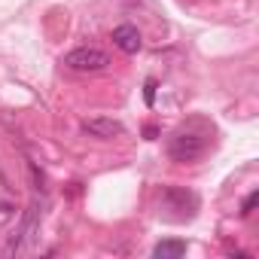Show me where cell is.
Returning <instances> with one entry per match:
<instances>
[{"instance_id": "6da1fadb", "label": "cell", "mask_w": 259, "mask_h": 259, "mask_svg": "<svg viewBox=\"0 0 259 259\" xmlns=\"http://www.w3.org/2000/svg\"><path fill=\"white\" fill-rule=\"evenodd\" d=\"M61 64L76 70V73H98L110 64V55L104 49H95V46H79V49H70L61 58Z\"/></svg>"}, {"instance_id": "7a4b0ae2", "label": "cell", "mask_w": 259, "mask_h": 259, "mask_svg": "<svg viewBox=\"0 0 259 259\" xmlns=\"http://www.w3.org/2000/svg\"><path fill=\"white\" fill-rule=\"evenodd\" d=\"M204 138L201 135H195V132H177L171 141H168V156L174 159V162H180V165H186V162H195V159H201L204 156Z\"/></svg>"}, {"instance_id": "3957f363", "label": "cell", "mask_w": 259, "mask_h": 259, "mask_svg": "<svg viewBox=\"0 0 259 259\" xmlns=\"http://www.w3.org/2000/svg\"><path fill=\"white\" fill-rule=\"evenodd\" d=\"M162 201H165V207L180 210V213H177L180 220H186V217H192V213L198 210V195L189 192V189H180V186H168L165 195H162Z\"/></svg>"}, {"instance_id": "277c9868", "label": "cell", "mask_w": 259, "mask_h": 259, "mask_svg": "<svg viewBox=\"0 0 259 259\" xmlns=\"http://www.w3.org/2000/svg\"><path fill=\"white\" fill-rule=\"evenodd\" d=\"M113 46L122 49L125 55H135V52H141L144 37H141V31L135 25H116L113 28Z\"/></svg>"}, {"instance_id": "5b68a950", "label": "cell", "mask_w": 259, "mask_h": 259, "mask_svg": "<svg viewBox=\"0 0 259 259\" xmlns=\"http://www.w3.org/2000/svg\"><path fill=\"white\" fill-rule=\"evenodd\" d=\"M82 132H85V135H92V138L110 141V138H119V135L125 132V128H122V122H116V119L95 116V119H85V122H82Z\"/></svg>"}, {"instance_id": "8992f818", "label": "cell", "mask_w": 259, "mask_h": 259, "mask_svg": "<svg viewBox=\"0 0 259 259\" xmlns=\"http://www.w3.org/2000/svg\"><path fill=\"white\" fill-rule=\"evenodd\" d=\"M183 253H186V241H159L153 247L156 259H180Z\"/></svg>"}, {"instance_id": "52a82bcc", "label": "cell", "mask_w": 259, "mask_h": 259, "mask_svg": "<svg viewBox=\"0 0 259 259\" xmlns=\"http://www.w3.org/2000/svg\"><path fill=\"white\" fill-rule=\"evenodd\" d=\"M256 201H259V192L253 189V192L244 198V204H241V217H250V213H253V207H256Z\"/></svg>"}, {"instance_id": "ba28073f", "label": "cell", "mask_w": 259, "mask_h": 259, "mask_svg": "<svg viewBox=\"0 0 259 259\" xmlns=\"http://www.w3.org/2000/svg\"><path fill=\"white\" fill-rule=\"evenodd\" d=\"M153 98H156V82L150 79V82H147V104H153Z\"/></svg>"}]
</instances>
